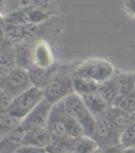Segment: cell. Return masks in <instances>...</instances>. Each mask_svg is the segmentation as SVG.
I'll return each instance as SVG.
<instances>
[{
    "label": "cell",
    "instance_id": "cell-10",
    "mask_svg": "<svg viewBox=\"0 0 135 153\" xmlns=\"http://www.w3.org/2000/svg\"><path fill=\"white\" fill-rule=\"evenodd\" d=\"M81 97H82L85 104L87 105L88 109L94 115L96 120L99 118V117L106 116L108 114V111L111 106L97 91L89 93V94L86 95H82Z\"/></svg>",
    "mask_w": 135,
    "mask_h": 153
},
{
    "label": "cell",
    "instance_id": "cell-14",
    "mask_svg": "<svg viewBox=\"0 0 135 153\" xmlns=\"http://www.w3.org/2000/svg\"><path fill=\"white\" fill-rule=\"evenodd\" d=\"M58 65L59 63L56 62L53 67L47 68V69H43V68L33 65L29 70L30 77H31L33 86L38 87V88L45 90V88L49 85L51 79L53 78V76L56 73L57 69H58Z\"/></svg>",
    "mask_w": 135,
    "mask_h": 153
},
{
    "label": "cell",
    "instance_id": "cell-16",
    "mask_svg": "<svg viewBox=\"0 0 135 153\" xmlns=\"http://www.w3.org/2000/svg\"><path fill=\"white\" fill-rule=\"evenodd\" d=\"M15 57L17 67L30 70L34 65L33 43L20 42L15 45Z\"/></svg>",
    "mask_w": 135,
    "mask_h": 153
},
{
    "label": "cell",
    "instance_id": "cell-3",
    "mask_svg": "<svg viewBox=\"0 0 135 153\" xmlns=\"http://www.w3.org/2000/svg\"><path fill=\"white\" fill-rule=\"evenodd\" d=\"M63 105L67 112L80 123L86 135L92 136L96 125V118L88 109L82 97L77 93H73L63 99Z\"/></svg>",
    "mask_w": 135,
    "mask_h": 153
},
{
    "label": "cell",
    "instance_id": "cell-17",
    "mask_svg": "<svg viewBox=\"0 0 135 153\" xmlns=\"http://www.w3.org/2000/svg\"><path fill=\"white\" fill-rule=\"evenodd\" d=\"M51 137H52V134L49 131L47 127L37 128V129H34V130L27 131L25 133L23 144L47 148V145L51 142Z\"/></svg>",
    "mask_w": 135,
    "mask_h": 153
},
{
    "label": "cell",
    "instance_id": "cell-33",
    "mask_svg": "<svg viewBox=\"0 0 135 153\" xmlns=\"http://www.w3.org/2000/svg\"><path fill=\"white\" fill-rule=\"evenodd\" d=\"M101 153H124L125 148L122 147V144L115 145V146L107 147V148L100 149Z\"/></svg>",
    "mask_w": 135,
    "mask_h": 153
},
{
    "label": "cell",
    "instance_id": "cell-32",
    "mask_svg": "<svg viewBox=\"0 0 135 153\" xmlns=\"http://www.w3.org/2000/svg\"><path fill=\"white\" fill-rule=\"evenodd\" d=\"M125 11L129 17L135 19V0H126L125 1Z\"/></svg>",
    "mask_w": 135,
    "mask_h": 153
},
{
    "label": "cell",
    "instance_id": "cell-8",
    "mask_svg": "<svg viewBox=\"0 0 135 153\" xmlns=\"http://www.w3.org/2000/svg\"><path fill=\"white\" fill-rule=\"evenodd\" d=\"M33 60L36 67L43 69L53 67L56 61L52 45L45 39H37L33 43Z\"/></svg>",
    "mask_w": 135,
    "mask_h": 153
},
{
    "label": "cell",
    "instance_id": "cell-18",
    "mask_svg": "<svg viewBox=\"0 0 135 153\" xmlns=\"http://www.w3.org/2000/svg\"><path fill=\"white\" fill-rule=\"evenodd\" d=\"M2 5L7 3L9 10L7 12L13 11V10H21V11L27 12L32 9H36V7L47 9L51 0H2Z\"/></svg>",
    "mask_w": 135,
    "mask_h": 153
},
{
    "label": "cell",
    "instance_id": "cell-6",
    "mask_svg": "<svg viewBox=\"0 0 135 153\" xmlns=\"http://www.w3.org/2000/svg\"><path fill=\"white\" fill-rule=\"evenodd\" d=\"M92 137L97 143L99 149H104L120 144L122 132L115 127L110 117L106 115L96 120Z\"/></svg>",
    "mask_w": 135,
    "mask_h": 153
},
{
    "label": "cell",
    "instance_id": "cell-9",
    "mask_svg": "<svg viewBox=\"0 0 135 153\" xmlns=\"http://www.w3.org/2000/svg\"><path fill=\"white\" fill-rule=\"evenodd\" d=\"M27 131L22 125L16 128L7 135L0 138V153H16L18 148L23 144Z\"/></svg>",
    "mask_w": 135,
    "mask_h": 153
},
{
    "label": "cell",
    "instance_id": "cell-19",
    "mask_svg": "<svg viewBox=\"0 0 135 153\" xmlns=\"http://www.w3.org/2000/svg\"><path fill=\"white\" fill-rule=\"evenodd\" d=\"M1 31H2V38L1 39H7L13 45L25 42L24 27L9 25L1 19Z\"/></svg>",
    "mask_w": 135,
    "mask_h": 153
},
{
    "label": "cell",
    "instance_id": "cell-15",
    "mask_svg": "<svg viewBox=\"0 0 135 153\" xmlns=\"http://www.w3.org/2000/svg\"><path fill=\"white\" fill-rule=\"evenodd\" d=\"M107 115L110 117V120L113 122L115 127H116L122 133L124 132L130 125L135 123V113L126 111L118 106L110 107Z\"/></svg>",
    "mask_w": 135,
    "mask_h": 153
},
{
    "label": "cell",
    "instance_id": "cell-21",
    "mask_svg": "<svg viewBox=\"0 0 135 153\" xmlns=\"http://www.w3.org/2000/svg\"><path fill=\"white\" fill-rule=\"evenodd\" d=\"M22 120L10 111L0 112V138L18 128Z\"/></svg>",
    "mask_w": 135,
    "mask_h": 153
},
{
    "label": "cell",
    "instance_id": "cell-5",
    "mask_svg": "<svg viewBox=\"0 0 135 153\" xmlns=\"http://www.w3.org/2000/svg\"><path fill=\"white\" fill-rule=\"evenodd\" d=\"M45 98V91L38 87H31L14 98L10 112L20 118L21 120Z\"/></svg>",
    "mask_w": 135,
    "mask_h": 153
},
{
    "label": "cell",
    "instance_id": "cell-28",
    "mask_svg": "<svg viewBox=\"0 0 135 153\" xmlns=\"http://www.w3.org/2000/svg\"><path fill=\"white\" fill-rule=\"evenodd\" d=\"M120 144L122 145L124 148L135 147V123L130 125V126L122 133Z\"/></svg>",
    "mask_w": 135,
    "mask_h": 153
},
{
    "label": "cell",
    "instance_id": "cell-2",
    "mask_svg": "<svg viewBox=\"0 0 135 153\" xmlns=\"http://www.w3.org/2000/svg\"><path fill=\"white\" fill-rule=\"evenodd\" d=\"M116 72V69L112 62L99 57H93L78 62L74 70L75 74L88 77L97 83H101L110 79Z\"/></svg>",
    "mask_w": 135,
    "mask_h": 153
},
{
    "label": "cell",
    "instance_id": "cell-11",
    "mask_svg": "<svg viewBox=\"0 0 135 153\" xmlns=\"http://www.w3.org/2000/svg\"><path fill=\"white\" fill-rule=\"evenodd\" d=\"M115 79L117 85V98L115 106H117L122 98L135 90V72L118 71L115 74Z\"/></svg>",
    "mask_w": 135,
    "mask_h": 153
},
{
    "label": "cell",
    "instance_id": "cell-35",
    "mask_svg": "<svg viewBox=\"0 0 135 153\" xmlns=\"http://www.w3.org/2000/svg\"><path fill=\"white\" fill-rule=\"evenodd\" d=\"M92 153H101V150H100V149H97V150L93 151Z\"/></svg>",
    "mask_w": 135,
    "mask_h": 153
},
{
    "label": "cell",
    "instance_id": "cell-36",
    "mask_svg": "<svg viewBox=\"0 0 135 153\" xmlns=\"http://www.w3.org/2000/svg\"><path fill=\"white\" fill-rule=\"evenodd\" d=\"M65 153H75V152H74V150H70V151H67V152H65Z\"/></svg>",
    "mask_w": 135,
    "mask_h": 153
},
{
    "label": "cell",
    "instance_id": "cell-4",
    "mask_svg": "<svg viewBox=\"0 0 135 153\" xmlns=\"http://www.w3.org/2000/svg\"><path fill=\"white\" fill-rule=\"evenodd\" d=\"M31 87H33V83L29 70L17 67L9 74L0 72V90L7 91L14 97L23 93Z\"/></svg>",
    "mask_w": 135,
    "mask_h": 153
},
{
    "label": "cell",
    "instance_id": "cell-25",
    "mask_svg": "<svg viewBox=\"0 0 135 153\" xmlns=\"http://www.w3.org/2000/svg\"><path fill=\"white\" fill-rule=\"evenodd\" d=\"M1 19L9 25H18V27H24L27 23H30L27 12L21 11V10H13V11L3 13Z\"/></svg>",
    "mask_w": 135,
    "mask_h": 153
},
{
    "label": "cell",
    "instance_id": "cell-29",
    "mask_svg": "<svg viewBox=\"0 0 135 153\" xmlns=\"http://www.w3.org/2000/svg\"><path fill=\"white\" fill-rule=\"evenodd\" d=\"M117 106L126 111L135 113V90L129 95H127L125 98H122Z\"/></svg>",
    "mask_w": 135,
    "mask_h": 153
},
{
    "label": "cell",
    "instance_id": "cell-7",
    "mask_svg": "<svg viewBox=\"0 0 135 153\" xmlns=\"http://www.w3.org/2000/svg\"><path fill=\"white\" fill-rule=\"evenodd\" d=\"M53 106L54 105L51 104L47 99L43 98L22 120L21 125L24 128V130L27 132L34 129L47 127Z\"/></svg>",
    "mask_w": 135,
    "mask_h": 153
},
{
    "label": "cell",
    "instance_id": "cell-27",
    "mask_svg": "<svg viewBox=\"0 0 135 153\" xmlns=\"http://www.w3.org/2000/svg\"><path fill=\"white\" fill-rule=\"evenodd\" d=\"M27 16H29L30 23L34 25H42L49 21L52 18L54 14L50 11L49 9H42V7H36L27 11Z\"/></svg>",
    "mask_w": 135,
    "mask_h": 153
},
{
    "label": "cell",
    "instance_id": "cell-24",
    "mask_svg": "<svg viewBox=\"0 0 135 153\" xmlns=\"http://www.w3.org/2000/svg\"><path fill=\"white\" fill-rule=\"evenodd\" d=\"M62 117H63V123H65V130H67L68 135L70 137L79 138L81 136H83V135H86V132L83 130L80 123L77 120H75L72 115H70L67 112V110L65 108V105H63Z\"/></svg>",
    "mask_w": 135,
    "mask_h": 153
},
{
    "label": "cell",
    "instance_id": "cell-12",
    "mask_svg": "<svg viewBox=\"0 0 135 153\" xmlns=\"http://www.w3.org/2000/svg\"><path fill=\"white\" fill-rule=\"evenodd\" d=\"M62 112H63V101H60L58 104L54 105L52 109V112H51V115H50L47 127L52 135L65 137V136H69V135H68L65 123H63Z\"/></svg>",
    "mask_w": 135,
    "mask_h": 153
},
{
    "label": "cell",
    "instance_id": "cell-30",
    "mask_svg": "<svg viewBox=\"0 0 135 153\" xmlns=\"http://www.w3.org/2000/svg\"><path fill=\"white\" fill-rule=\"evenodd\" d=\"M0 92H1V96H0V112L9 111L15 97L12 94H10L9 92H7V91L0 90Z\"/></svg>",
    "mask_w": 135,
    "mask_h": 153
},
{
    "label": "cell",
    "instance_id": "cell-20",
    "mask_svg": "<svg viewBox=\"0 0 135 153\" xmlns=\"http://www.w3.org/2000/svg\"><path fill=\"white\" fill-rule=\"evenodd\" d=\"M75 140L76 138H72L70 136L61 137L52 135L51 142L47 147V153H65L67 151L74 150Z\"/></svg>",
    "mask_w": 135,
    "mask_h": 153
},
{
    "label": "cell",
    "instance_id": "cell-13",
    "mask_svg": "<svg viewBox=\"0 0 135 153\" xmlns=\"http://www.w3.org/2000/svg\"><path fill=\"white\" fill-rule=\"evenodd\" d=\"M17 68L15 57V45L7 41V39H1L0 48V72L9 74L11 71Z\"/></svg>",
    "mask_w": 135,
    "mask_h": 153
},
{
    "label": "cell",
    "instance_id": "cell-22",
    "mask_svg": "<svg viewBox=\"0 0 135 153\" xmlns=\"http://www.w3.org/2000/svg\"><path fill=\"white\" fill-rule=\"evenodd\" d=\"M97 92L106 99L107 102L111 107L115 106V102H116V98H117V85H116V79H115V75L113 77H111L110 79H108V80L99 83L98 88H97Z\"/></svg>",
    "mask_w": 135,
    "mask_h": 153
},
{
    "label": "cell",
    "instance_id": "cell-26",
    "mask_svg": "<svg viewBox=\"0 0 135 153\" xmlns=\"http://www.w3.org/2000/svg\"><path fill=\"white\" fill-rule=\"evenodd\" d=\"M97 149H99V147L92 136L83 135L81 137L76 138V140H75V153H92L93 151L97 150Z\"/></svg>",
    "mask_w": 135,
    "mask_h": 153
},
{
    "label": "cell",
    "instance_id": "cell-1",
    "mask_svg": "<svg viewBox=\"0 0 135 153\" xmlns=\"http://www.w3.org/2000/svg\"><path fill=\"white\" fill-rule=\"evenodd\" d=\"M77 63L58 65L56 73L45 88V98L53 105L62 101L65 97L75 93L73 86V74Z\"/></svg>",
    "mask_w": 135,
    "mask_h": 153
},
{
    "label": "cell",
    "instance_id": "cell-31",
    "mask_svg": "<svg viewBox=\"0 0 135 153\" xmlns=\"http://www.w3.org/2000/svg\"><path fill=\"white\" fill-rule=\"evenodd\" d=\"M16 153H47V148L33 146V145L22 144L18 148V150H17Z\"/></svg>",
    "mask_w": 135,
    "mask_h": 153
},
{
    "label": "cell",
    "instance_id": "cell-23",
    "mask_svg": "<svg viewBox=\"0 0 135 153\" xmlns=\"http://www.w3.org/2000/svg\"><path fill=\"white\" fill-rule=\"evenodd\" d=\"M98 85L96 81L88 78V77L81 76L78 74H73V86H74L75 93L79 94L80 96L89 94L97 91Z\"/></svg>",
    "mask_w": 135,
    "mask_h": 153
},
{
    "label": "cell",
    "instance_id": "cell-34",
    "mask_svg": "<svg viewBox=\"0 0 135 153\" xmlns=\"http://www.w3.org/2000/svg\"><path fill=\"white\" fill-rule=\"evenodd\" d=\"M124 153H135V147H128V148H125Z\"/></svg>",
    "mask_w": 135,
    "mask_h": 153
}]
</instances>
